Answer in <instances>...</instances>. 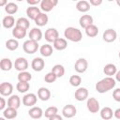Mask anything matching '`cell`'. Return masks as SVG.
I'll return each instance as SVG.
<instances>
[{
  "label": "cell",
  "mask_w": 120,
  "mask_h": 120,
  "mask_svg": "<svg viewBox=\"0 0 120 120\" xmlns=\"http://www.w3.org/2000/svg\"><path fill=\"white\" fill-rule=\"evenodd\" d=\"M89 3H90V5H91V6L98 7V6H99V5H101V4H102V0H90V1H89Z\"/></svg>",
  "instance_id": "cell-43"
},
{
  "label": "cell",
  "mask_w": 120,
  "mask_h": 120,
  "mask_svg": "<svg viewBox=\"0 0 120 120\" xmlns=\"http://www.w3.org/2000/svg\"><path fill=\"white\" fill-rule=\"evenodd\" d=\"M113 116H114L117 120H120V108L116 109V110L113 112Z\"/></svg>",
  "instance_id": "cell-45"
},
{
  "label": "cell",
  "mask_w": 120,
  "mask_h": 120,
  "mask_svg": "<svg viewBox=\"0 0 120 120\" xmlns=\"http://www.w3.org/2000/svg\"><path fill=\"white\" fill-rule=\"evenodd\" d=\"M118 56H119V58H120V51H119V52H118Z\"/></svg>",
  "instance_id": "cell-51"
},
{
  "label": "cell",
  "mask_w": 120,
  "mask_h": 120,
  "mask_svg": "<svg viewBox=\"0 0 120 120\" xmlns=\"http://www.w3.org/2000/svg\"><path fill=\"white\" fill-rule=\"evenodd\" d=\"M99 113H100V117L103 120H111L112 118V116H113V111H112V109L111 107H108V106L103 107L100 110Z\"/></svg>",
  "instance_id": "cell-22"
},
{
  "label": "cell",
  "mask_w": 120,
  "mask_h": 120,
  "mask_svg": "<svg viewBox=\"0 0 120 120\" xmlns=\"http://www.w3.org/2000/svg\"><path fill=\"white\" fill-rule=\"evenodd\" d=\"M27 4L29 5V7H36V5L38 4H40V0H27L26 1Z\"/></svg>",
  "instance_id": "cell-42"
},
{
  "label": "cell",
  "mask_w": 120,
  "mask_h": 120,
  "mask_svg": "<svg viewBox=\"0 0 120 120\" xmlns=\"http://www.w3.org/2000/svg\"><path fill=\"white\" fill-rule=\"evenodd\" d=\"M42 31L38 28V27H34L30 30V32L28 33V37H29V39L31 40H34V41H37L38 42L41 38H42Z\"/></svg>",
  "instance_id": "cell-17"
},
{
  "label": "cell",
  "mask_w": 120,
  "mask_h": 120,
  "mask_svg": "<svg viewBox=\"0 0 120 120\" xmlns=\"http://www.w3.org/2000/svg\"><path fill=\"white\" fill-rule=\"evenodd\" d=\"M88 90L85 88V87H79L75 93H74V97H75V99L78 100V101H83V100H86L88 98Z\"/></svg>",
  "instance_id": "cell-14"
},
{
  "label": "cell",
  "mask_w": 120,
  "mask_h": 120,
  "mask_svg": "<svg viewBox=\"0 0 120 120\" xmlns=\"http://www.w3.org/2000/svg\"><path fill=\"white\" fill-rule=\"evenodd\" d=\"M85 34L89 37V38H94L96 36H98V28L97 25L92 24L90 26H88L87 28H85Z\"/></svg>",
  "instance_id": "cell-35"
},
{
  "label": "cell",
  "mask_w": 120,
  "mask_h": 120,
  "mask_svg": "<svg viewBox=\"0 0 120 120\" xmlns=\"http://www.w3.org/2000/svg\"><path fill=\"white\" fill-rule=\"evenodd\" d=\"M88 68V62L85 58H79L74 64V69L78 73H84Z\"/></svg>",
  "instance_id": "cell-4"
},
{
  "label": "cell",
  "mask_w": 120,
  "mask_h": 120,
  "mask_svg": "<svg viewBox=\"0 0 120 120\" xmlns=\"http://www.w3.org/2000/svg\"><path fill=\"white\" fill-rule=\"evenodd\" d=\"M119 40H120V38H119Z\"/></svg>",
  "instance_id": "cell-52"
},
{
  "label": "cell",
  "mask_w": 120,
  "mask_h": 120,
  "mask_svg": "<svg viewBox=\"0 0 120 120\" xmlns=\"http://www.w3.org/2000/svg\"><path fill=\"white\" fill-rule=\"evenodd\" d=\"M18 115V112H17V109H14V108H11V107H8L6 108L4 111H3V116L6 118V119H8V120H13L17 117Z\"/></svg>",
  "instance_id": "cell-21"
},
{
  "label": "cell",
  "mask_w": 120,
  "mask_h": 120,
  "mask_svg": "<svg viewBox=\"0 0 120 120\" xmlns=\"http://www.w3.org/2000/svg\"><path fill=\"white\" fill-rule=\"evenodd\" d=\"M19 47V42L16 38H9L6 41V48L9 51H15Z\"/></svg>",
  "instance_id": "cell-34"
},
{
  "label": "cell",
  "mask_w": 120,
  "mask_h": 120,
  "mask_svg": "<svg viewBox=\"0 0 120 120\" xmlns=\"http://www.w3.org/2000/svg\"><path fill=\"white\" fill-rule=\"evenodd\" d=\"M117 38V32L112 29V28H108L106 29L103 34H102V38L105 42H108V43H111V42H113Z\"/></svg>",
  "instance_id": "cell-7"
},
{
  "label": "cell",
  "mask_w": 120,
  "mask_h": 120,
  "mask_svg": "<svg viewBox=\"0 0 120 120\" xmlns=\"http://www.w3.org/2000/svg\"><path fill=\"white\" fill-rule=\"evenodd\" d=\"M44 38L45 39L48 41V42H54L58 38H59V33L57 31L56 28H48L46 31H45V34H44Z\"/></svg>",
  "instance_id": "cell-9"
},
{
  "label": "cell",
  "mask_w": 120,
  "mask_h": 120,
  "mask_svg": "<svg viewBox=\"0 0 120 120\" xmlns=\"http://www.w3.org/2000/svg\"><path fill=\"white\" fill-rule=\"evenodd\" d=\"M114 76H115V81L120 82V70H117V72H116V74Z\"/></svg>",
  "instance_id": "cell-47"
},
{
  "label": "cell",
  "mask_w": 120,
  "mask_h": 120,
  "mask_svg": "<svg viewBox=\"0 0 120 120\" xmlns=\"http://www.w3.org/2000/svg\"><path fill=\"white\" fill-rule=\"evenodd\" d=\"M58 4L57 0H42L40 2V9L44 12L51 11Z\"/></svg>",
  "instance_id": "cell-11"
},
{
  "label": "cell",
  "mask_w": 120,
  "mask_h": 120,
  "mask_svg": "<svg viewBox=\"0 0 120 120\" xmlns=\"http://www.w3.org/2000/svg\"><path fill=\"white\" fill-rule=\"evenodd\" d=\"M21 106V98L18 95H11L8 99V107L19 109Z\"/></svg>",
  "instance_id": "cell-18"
},
{
  "label": "cell",
  "mask_w": 120,
  "mask_h": 120,
  "mask_svg": "<svg viewBox=\"0 0 120 120\" xmlns=\"http://www.w3.org/2000/svg\"><path fill=\"white\" fill-rule=\"evenodd\" d=\"M90 3L86 0H81V1H78L77 4H76V8L78 11L80 12H87L90 10Z\"/></svg>",
  "instance_id": "cell-27"
},
{
  "label": "cell",
  "mask_w": 120,
  "mask_h": 120,
  "mask_svg": "<svg viewBox=\"0 0 120 120\" xmlns=\"http://www.w3.org/2000/svg\"><path fill=\"white\" fill-rule=\"evenodd\" d=\"M52 44H53V48L57 51H63L68 47V41L66 38H58Z\"/></svg>",
  "instance_id": "cell-28"
},
{
  "label": "cell",
  "mask_w": 120,
  "mask_h": 120,
  "mask_svg": "<svg viewBox=\"0 0 120 120\" xmlns=\"http://www.w3.org/2000/svg\"><path fill=\"white\" fill-rule=\"evenodd\" d=\"M93 17L91 15H88V14H84V15H82L79 19V24L81 27L82 28H87L88 26L94 24L93 23Z\"/></svg>",
  "instance_id": "cell-16"
},
{
  "label": "cell",
  "mask_w": 120,
  "mask_h": 120,
  "mask_svg": "<svg viewBox=\"0 0 120 120\" xmlns=\"http://www.w3.org/2000/svg\"><path fill=\"white\" fill-rule=\"evenodd\" d=\"M69 83H70V85H72L74 87H79L81 85V83H82L81 76H79V75H72V76H70Z\"/></svg>",
  "instance_id": "cell-39"
},
{
  "label": "cell",
  "mask_w": 120,
  "mask_h": 120,
  "mask_svg": "<svg viewBox=\"0 0 120 120\" xmlns=\"http://www.w3.org/2000/svg\"><path fill=\"white\" fill-rule=\"evenodd\" d=\"M64 36L66 38V39L72 41V42H79L82 40V34L81 32L80 29L69 26L67 27L64 31Z\"/></svg>",
  "instance_id": "cell-2"
},
{
  "label": "cell",
  "mask_w": 120,
  "mask_h": 120,
  "mask_svg": "<svg viewBox=\"0 0 120 120\" xmlns=\"http://www.w3.org/2000/svg\"><path fill=\"white\" fill-rule=\"evenodd\" d=\"M0 120H6V118L3 116V117H0Z\"/></svg>",
  "instance_id": "cell-50"
},
{
  "label": "cell",
  "mask_w": 120,
  "mask_h": 120,
  "mask_svg": "<svg viewBox=\"0 0 120 120\" xmlns=\"http://www.w3.org/2000/svg\"><path fill=\"white\" fill-rule=\"evenodd\" d=\"M38 101V97L34 93L25 94L22 98V104L27 107H33Z\"/></svg>",
  "instance_id": "cell-10"
},
{
  "label": "cell",
  "mask_w": 120,
  "mask_h": 120,
  "mask_svg": "<svg viewBox=\"0 0 120 120\" xmlns=\"http://www.w3.org/2000/svg\"><path fill=\"white\" fill-rule=\"evenodd\" d=\"M13 67V63L9 58H3L0 62V68L3 71H9Z\"/></svg>",
  "instance_id": "cell-30"
},
{
  "label": "cell",
  "mask_w": 120,
  "mask_h": 120,
  "mask_svg": "<svg viewBox=\"0 0 120 120\" xmlns=\"http://www.w3.org/2000/svg\"><path fill=\"white\" fill-rule=\"evenodd\" d=\"M38 97L42 101H47L51 98V91L46 87H40L38 90Z\"/></svg>",
  "instance_id": "cell-24"
},
{
  "label": "cell",
  "mask_w": 120,
  "mask_h": 120,
  "mask_svg": "<svg viewBox=\"0 0 120 120\" xmlns=\"http://www.w3.org/2000/svg\"><path fill=\"white\" fill-rule=\"evenodd\" d=\"M48 21H49L48 15L45 12H40L34 22H35V23L38 26H40L41 27V26H45L48 23Z\"/></svg>",
  "instance_id": "cell-25"
},
{
  "label": "cell",
  "mask_w": 120,
  "mask_h": 120,
  "mask_svg": "<svg viewBox=\"0 0 120 120\" xmlns=\"http://www.w3.org/2000/svg\"><path fill=\"white\" fill-rule=\"evenodd\" d=\"M29 88H30V84L29 82H19L16 84V89L20 93H26L29 90Z\"/></svg>",
  "instance_id": "cell-37"
},
{
  "label": "cell",
  "mask_w": 120,
  "mask_h": 120,
  "mask_svg": "<svg viewBox=\"0 0 120 120\" xmlns=\"http://www.w3.org/2000/svg\"><path fill=\"white\" fill-rule=\"evenodd\" d=\"M7 4H8V1H6V0H0V6L1 7H6Z\"/></svg>",
  "instance_id": "cell-48"
},
{
  "label": "cell",
  "mask_w": 120,
  "mask_h": 120,
  "mask_svg": "<svg viewBox=\"0 0 120 120\" xmlns=\"http://www.w3.org/2000/svg\"><path fill=\"white\" fill-rule=\"evenodd\" d=\"M76 113H77V109L72 104H67L62 109V115L66 118H72L76 115Z\"/></svg>",
  "instance_id": "cell-8"
},
{
  "label": "cell",
  "mask_w": 120,
  "mask_h": 120,
  "mask_svg": "<svg viewBox=\"0 0 120 120\" xmlns=\"http://www.w3.org/2000/svg\"><path fill=\"white\" fill-rule=\"evenodd\" d=\"M6 100L4 98H0V110L1 111H4L6 108Z\"/></svg>",
  "instance_id": "cell-44"
},
{
  "label": "cell",
  "mask_w": 120,
  "mask_h": 120,
  "mask_svg": "<svg viewBox=\"0 0 120 120\" xmlns=\"http://www.w3.org/2000/svg\"><path fill=\"white\" fill-rule=\"evenodd\" d=\"M51 71L53 72L56 75L57 78H61V77H63L65 75V68H64L63 65H60V64L54 65Z\"/></svg>",
  "instance_id": "cell-31"
},
{
  "label": "cell",
  "mask_w": 120,
  "mask_h": 120,
  "mask_svg": "<svg viewBox=\"0 0 120 120\" xmlns=\"http://www.w3.org/2000/svg\"><path fill=\"white\" fill-rule=\"evenodd\" d=\"M5 11L8 14V15H13L18 11V5L15 4L14 2H8L6 7H5Z\"/></svg>",
  "instance_id": "cell-32"
},
{
  "label": "cell",
  "mask_w": 120,
  "mask_h": 120,
  "mask_svg": "<svg viewBox=\"0 0 120 120\" xmlns=\"http://www.w3.org/2000/svg\"><path fill=\"white\" fill-rule=\"evenodd\" d=\"M45 67V61L41 57H35L31 62V68L35 71H41Z\"/></svg>",
  "instance_id": "cell-13"
},
{
  "label": "cell",
  "mask_w": 120,
  "mask_h": 120,
  "mask_svg": "<svg viewBox=\"0 0 120 120\" xmlns=\"http://www.w3.org/2000/svg\"><path fill=\"white\" fill-rule=\"evenodd\" d=\"M49 120H63V117L57 113V114H55V115H53V116L50 117V118H49Z\"/></svg>",
  "instance_id": "cell-46"
},
{
  "label": "cell",
  "mask_w": 120,
  "mask_h": 120,
  "mask_svg": "<svg viewBox=\"0 0 120 120\" xmlns=\"http://www.w3.org/2000/svg\"><path fill=\"white\" fill-rule=\"evenodd\" d=\"M16 24V22H15V19L13 16L11 15H8V16H5L2 20V25L7 28V29H10V28H14Z\"/></svg>",
  "instance_id": "cell-20"
},
{
  "label": "cell",
  "mask_w": 120,
  "mask_h": 120,
  "mask_svg": "<svg viewBox=\"0 0 120 120\" xmlns=\"http://www.w3.org/2000/svg\"><path fill=\"white\" fill-rule=\"evenodd\" d=\"M32 79V75L30 72L28 71H22V72H19L18 74V81L19 82H30Z\"/></svg>",
  "instance_id": "cell-36"
},
{
  "label": "cell",
  "mask_w": 120,
  "mask_h": 120,
  "mask_svg": "<svg viewBox=\"0 0 120 120\" xmlns=\"http://www.w3.org/2000/svg\"><path fill=\"white\" fill-rule=\"evenodd\" d=\"M43 114H44V112H43L42 109H41L40 107H38V106H33V107H31V108L29 109V111H28V115H29L31 118L36 119V120L40 119Z\"/></svg>",
  "instance_id": "cell-15"
},
{
  "label": "cell",
  "mask_w": 120,
  "mask_h": 120,
  "mask_svg": "<svg viewBox=\"0 0 120 120\" xmlns=\"http://www.w3.org/2000/svg\"><path fill=\"white\" fill-rule=\"evenodd\" d=\"M116 4H117V5L120 7V0H116Z\"/></svg>",
  "instance_id": "cell-49"
},
{
  "label": "cell",
  "mask_w": 120,
  "mask_h": 120,
  "mask_svg": "<svg viewBox=\"0 0 120 120\" xmlns=\"http://www.w3.org/2000/svg\"><path fill=\"white\" fill-rule=\"evenodd\" d=\"M39 52L42 56L44 57H49L52 54L53 52V49L52 47V45L50 44H43L40 48H39Z\"/></svg>",
  "instance_id": "cell-29"
},
{
  "label": "cell",
  "mask_w": 120,
  "mask_h": 120,
  "mask_svg": "<svg viewBox=\"0 0 120 120\" xmlns=\"http://www.w3.org/2000/svg\"><path fill=\"white\" fill-rule=\"evenodd\" d=\"M16 26H19V27H22L23 29H28L29 26H30V21L28 18H25V17H20L17 21H16Z\"/></svg>",
  "instance_id": "cell-33"
},
{
  "label": "cell",
  "mask_w": 120,
  "mask_h": 120,
  "mask_svg": "<svg viewBox=\"0 0 120 120\" xmlns=\"http://www.w3.org/2000/svg\"><path fill=\"white\" fill-rule=\"evenodd\" d=\"M22 49H23L24 52H26L28 54H33V53L37 52V51L38 50V43L37 41L27 39L23 42Z\"/></svg>",
  "instance_id": "cell-3"
},
{
  "label": "cell",
  "mask_w": 120,
  "mask_h": 120,
  "mask_svg": "<svg viewBox=\"0 0 120 120\" xmlns=\"http://www.w3.org/2000/svg\"><path fill=\"white\" fill-rule=\"evenodd\" d=\"M115 84H116L115 79H113L112 77H105L96 83L95 88L97 92L103 94V93H107L108 91L113 89L115 87Z\"/></svg>",
  "instance_id": "cell-1"
},
{
  "label": "cell",
  "mask_w": 120,
  "mask_h": 120,
  "mask_svg": "<svg viewBox=\"0 0 120 120\" xmlns=\"http://www.w3.org/2000/svg\"><path fill=\"white\" fill-rule=\"evenodd\" d=\"M26 33H27V30L26 29H23V28L19 27V26H16V25L12 29V36L16 39H22V38H23L26 36Z\"/></svg>",
  "instance_id": "cell-26"
},
{
  "label": "cell",
  "mask_w": 120,
  "mask_h": 120,
  "mask_svg": "<svg viewBox=\"0 0 120 120\" xmlns=\"http://www.w3.org/2000/svg\"><path fill=\"white\" fill-rule=\"evenodd\" d=\"M103 72L105 75H107V77H112V75H115L117 72V68L114 64L112 63H109L107 65L104 66L103 68Z\"/></svg>",
  "instance_id": "cell-23"
},
{
  "label": "cell",
  "mask_w": 120,
  "mask_h": 120,
  "mask_svg": "<svg viewBox=\"0 0 120 120\" xmlns=\"http://www.w3.org/2000/svg\"><path fill=\"white\" fill-rule=\"evenodd\" d=\"M40 8H38L37 6L36 7H28L27 9H26V15H27V18L30 19V20H33L35 21L36 18L38 16V14L40 13Z\"/></svg>",
  "instance_id": "cell-19"
},
{
  "label": "cell",
  "mask_w": 120,
  "mask_h": 120,
  "mask_svg": "<svg viewBox=\"0 0 120 120\" xmlns=\"http://www.w3.org/2000/svg\"><path fill=\"white\" fill-rule=\"evenodd\" d=\"M86 107L87 110L92 112V113H97L99 111V102L98 101L97 98H87V102H86Z\"/></svg>",
  "instance_id": "cell-6"
},
{
  "label": "cell",
  "mask_w": 120,
  "mask_h": 120,
  "mask_svg": "<svg viewBox=\"0 0 120 120\" xmlns=\"http://www.w3.org/2000/svg\"><path fill=\"white\" fill-rule=\"evenodd\" d=\"M13 92V85L10 82H4L0 84V94L3 97H10Z\"/></svg>",
  "instance_id": "cell-12"
},
{
  "label": "cell",
  "mask_w": 120,
  "mask_h": 120,
  "mask_svg": "<svg viewBox=\"0 0 120 120\" xmlns=\"http://www.w3.org/2000/svg\"><path fill=\"white\" fill-rule=\"evenodd\" d=\"M28 66H29L28 61L24 57H18L14 62V68L19 72L26 71V69L28 68Z\"/></svg>",
  "instance_id": "cell-5"
},
{
  "label": "cell",
  "mask_w": 120,
  "mask_h": 120,
  "mask_svg": "<svg viewBox=\"0 0 120 120\" xmlns=\"http://www.w3.org/2000/svg\"><path fill=\"white\" fill-rule=\"evenodd\" d=\"M56 79H57V77H56V75L53 73V72H49V73H47L45 76H44V81L46 82H48V83H52V82H54L55 81H56Z\"/></svg>",
  "instance_id": "cell-40"
},
{
  "label": "cell",
  "mask_w": 120,
  "mask_h": 120,
  "mask_svg": "<svg viewBox=\"0 0 120 120\" xmlns=\"http://www.w3.org/2000/svg\"><path fill=\"white\" fill-rule=\"evenodd\" d=\"M57 112H58V108L57 107H55V106H50V107H48L45 110L44 115H45V117H47L49 119L50 117L57 114Z\"/></svg>",
  "instance_id": "cell-38"
},
{
  "label": "cell",
  "mask_w": 120,
  "mask_h": 120,
  "mask_svg": "<svg viewBox=\"0 0 120 120\" xmlns=\"http://www.w3.org/2000/svg\"><path fill=\"white\" fill-rule=\"evenodd\" d=\"M112 98L115 101L120 102V88H116L112 92Z\"/></svg>",
  "instance_id": "cell-41"
}]
</instances>
